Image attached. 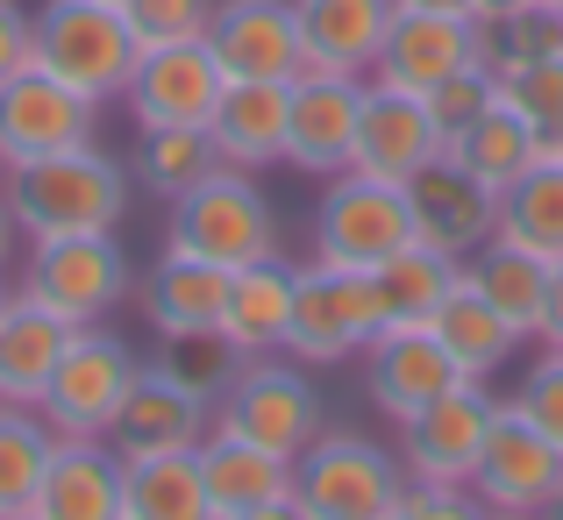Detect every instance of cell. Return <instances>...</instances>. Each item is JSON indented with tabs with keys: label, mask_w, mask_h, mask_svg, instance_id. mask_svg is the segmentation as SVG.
<instances>
[{
	"label": "cell",
	"mask_w": 563,
	"mask_h": 520,
	"mask_svg": "<svg viewBox=\"0 0 563 520\" xmlns=\"http://www.w3.org/2000/svg\"><path fill=\"white\" fill-rule=\"evenodd\" d=\"M0 200H8L14 229L29 243H51V235H114L129 214V165L108 157L100 143H79V151L36 157V165H8Z\"/></svg>",
	"instance_id": "cell-1"
},
{
	"label": "cell",
	"mask_w": 563,
	"mask_h": 520,
	"mask_svg": "<svg viewBox=\"0 0 563 520\" xmlns=\"http://www.w3.org/2000/svg\"><path fill=\"white\" fill-rule=\"evenodd\" d=\"M407 464L399 450L357 435V428H321L300 456H292V499L314 520H385L407 493Z\"/></svg>",
	"instance_id": "cell-2"
},
{
	"label": "cell",
	"mask_w": 563,
	"mask_h": 520,
	"mask_svg": "<svg viewBox=\"0 0 563 520\" xmlns=\"http://www.w3.org/2000/svg\"><path fill=\"white\" fill-rule=\"evenodd\" d=\"M36 65L51 79H65L71 93H86L93 108L129 93L143 65V43L129 29L122 8H100V0H51L36 14Z\"/></svg>",
	"instance_id": "cell-3"
},
{
	"label": "cell",
	"mask_w": 563,
	"mask_h": 520,
	"mask_svg": "<svg viewBox=\"0 0 563 520\" xmlns=\"http://www.w3.org/2000/svg\"><path fill=\"white\" fill-rule=\"evenodd\" d=\"M165 250L200 257V264H221V272L264 264V257H278V207L257 192V178H250V172L221 165L214 178H200L186 200H172Z\"/></svg>",
	"instance_id": "cell-4"
},
{
	"label": "cell",
	"mask_w": 563,
	"mask_h": 520,
	"mask_svg": "<svg viewBox=\"0 0 563 520\" xmlns=\"http://www.w3.org/2000/svg\"><path fill=\"white\" fill-rule=\"evenodd\" d=\"M214 428L221 435H243L272 456H300L307 442L329 428L321 413V392L307 378L300 356H243V370L229 378V392L214 399Z\"/></svg>",
	"instance_id": "cell-5"
},
{
	"label": "cell",
	"mask_w": 563,
	"mask_h": 520,
	"mask_svg": "<svg viewBox=\"0 0 563 520\" xmlns=\"http://www.w3.org/2000/svg\"><path fill=\"white\" fill-rule=\"evenodd\" d=\"M413 235V207H407V186H385V178H364V172H335L329 192L314 207V264L329 272H357L372 278L385 257H399Z\"/></svg>",
	"instance_id": "cell-6"
},
{
	"label": "cell",
	"mask_w": 563,
	"mask_h": 520,
	"mask_svg": "<svg viewBox=\"0 0 563 520\" xmlns=\"http://www.w3.org/2000/svg\"><path fill=\"white\" fill-rule=\"evenodd\" d=\"M14 292L43 300L71 329H100L136 292V272H129V250L114 235H51V243H29V264H22Z\"/></svg>",
	"instance_id": "cell-7"
},
{
	"label": "cell",
	"mask_w": 563,
	"mask_h": 520,
	"mask_svg": "<svg viewBox=\"0 0 563 520\" xmlns=\"http://www.w3.org/2000/svg\"><path fill=\"white\" fill-rule=\"evenodd\" d=\"M136 378H143V364H136V350H129L122 335L79 329V335H71V350H65V364H57V378L43 385L36 413L57 428V435L108 442V428H114V413L129 407Z\"/></svg>",
	"instance_id": "cell-8"
},
{
	"label": "cell",
	"mask_w": 563,
	"mask_h": 520,
	"mask_svg": "<svg viewBox=\"0 0 563 520\" xmlns=\"http://www.w3.org/2000/svg\"><path fill=\"white\" fill-rule=\"evenodd\" d=\"M493 421H499V399L485 385H456V392L428 399L413 421H399V464H407L413 485H464L478 478L485 464V442H493Z\"/></svg>",
	"instance_id": "cell-9"
},
{
	"label": "cell",
	"mask_w": 563,
	"mask_h": 520,
	"mask_svg": "<svg viewBox=\"0 0 563 520\" xmlns=\"http://www.w3.org/2000/svg\"><path fill=\"white\" fill-rule=\"evenodd\" d=\"M378 300L372 278L357 272H329V264H307L300 286H292V329H286V356H300L307 370L321 364H350L378 343Z\"/></svg>",
	"instance_id": "cell-10"
},
{
	"label": "cell",
	"mask_w": 563,
	"mask_h": 520,
	"mask_svg": "<svg viewBox=\"0 0 563 520\" xmlns=\"http://www.w3.org/2000/svg\"><path fill=\"white\" fill-rule=\"evenodd\" d=\"M464 65H493V29L471 14H435V8H399L385 29V51L372 79L399 86V93H435L442 79H456Z\"/></svg>",
	"instance_id": "cell-11"
},
{
	"label": "cell",
	"mask_w": 563,
	"mask_h": 520,
	"mask_svg": "<svg viewBox=\"0 0 563 520\" xmlns=\"http://www.w3.org/2000/svg\"><path fill=\"white\" fill-rule=\"evenodd\" d=\"M93 122H100L93 100L51 79L43 65H29L0 86V165H36V157L79 151V143H93Z\"/></svg>",
	"instance_id": "cell-12"
},
{
	"label": "cell",
	"mask_w": 563,
	"mask_h": 520,
	"mask_svg": "<svg viewBox=\"0 0 563 520\" xmlns=\"http://www.w3.org/2000/svg\"><path fill=\"white\" fill-rule=\"evenodd\" d=\"M221 86H229V71H221V57L200 43H165V51H143L136 79H129V114H136V129H207L221 108Z\"/></svg>",
	"instance_id": "cell-13"
},
{
	"label": "cell",
	"mask_w": 563,
	"mask_h": 520,
	"mask_svg": "<svg viewBox=\"0 0 563 520\" xmlns=\"http://www.w3.org/2000/svg\"><path fill=\"white\" fill-rule=\"evenodd\" d=\"M563 485V450L542 435L528 413H514L499 399V421H493V442H485V464L471 478V499L485 513H542Z\"/></svg>",
	"instance_id": "cell-14"
},
{
	"label": "cell",
	"mask_w": 563,
	"mask_h": 520,
	"mask_svg": "<svg viewBox=\"0 0 563 520\" xmlns=\"http://www.w3.org/2000/svg\"><path fill=\"white\" fill-rule=\"evenodd\" d=\"M407 207H413V235H421L428 250H442V257H456V264L499 235V192L485 186L478 172H464L450 151L428 172L407 178Z\"/></svg>",
	"instance_id": "cell-15"
},
{
	"label": "cell",
	"mask_w": 563,
	"mask_h": 520,
	"mask_svg": "<svg viewBox=\"0 0 563 520\" xmlns=\"http://www.w3.org/2000/svg\"><path fill=\"white\" fill-rule=\"evenodd\" d=\"M357 122H364V79H335V71H300L286 108V165L335 178L357 157Z\"/></svg>",
	"instance_id": "cell-16"
},
{
	"label": "cell",
	"mask_w": 563,
	"mask_h": 520,
	"mask_svg": "<svg viewBox=\"0 0 563 520\" xmlns=\"http://www.w3.org/2000/svg\"><path fill=\"white\" fill-rule=\"evenodd\" d=\"M207 51L221 57V71H229V79L292 86L307 71L300 8H292V0H221V8H214V29H207Z\"/></svg>",
	"instance_id": "cell-17"
},
{
	"label": "cell",
	"mask_w": 563,
	"mask_h": 520,
	"mask_svg": "<svg viewBox=\"0 0 563 520\" xmlns=\"http://www.w3.org/2000/svg\"><path fill=\"white\" fill-rule=\"evenodd\" d=\"M435 157H442V136H435L428 100L399 93V86H385V79H364V122H357V157H350V172L407 186V178L428 172Z\"/></svg>",
	"instance_id": "cell-18"
},
{
	"label": "cell",
	"mask_w": 563,
	"mask_h": 520,
	"mask_svg": "<svg viewBox=\"0 0 563 520\" xmlns=\"http://www.w3.org/2000/svg\"><path fill=\"white\" fill-rule=\"evenodd\" d=\"M364 356H372V407L385 413V421H413L428 399H442V392L464 385L456 356L442 350V335L428 329V321H413V329H378V343Z\"/></svg>",
	"instance_id": "cell-19"
},
{
	"label": "cell",
	"mask_w": 563,
	"mask_h": 520,
	"mask_svg": "<svg viewBox=\"0 0 563 520\" xmlns=\"http://www.w3.org/2000/svg\"><path fill=\"white\" fill-rule=\"evenodd\" d=\"M207 428H214V399L186 392L179 378H165L157 364H143V378H136V392H129V407L114 413L108 442H114V456L129 464V456L200 450V442H207Z\"/></svg>",
	"instance_id": "cell-20"
},
{
	"label": "cell",
	"mask_w": 563,
	"mask_h": 520,
	"mask_svg": "<svg viewBox=\"0 0 563 520\" xmlns=\"http://www.w3.org/2000/svg\"><path fill=\"white\" fill-rule=\"evenodd\" d=\"M300 8V51L307 71H335V79H372L385 29H393L399 0H292Z\"/></svg>",
	"instance_id": "cell-21"
},
{
	"label": "cell",
	"mask_w": 563,
	"mask_h": 520,
	"mask_svg": "<svg viewBox=\"0 0 563 520\" xmlns=\"http://www.w3.org/2000/svg\"><path fill=\"white\" fill-rule=\"evenodd\" d=\"M286 108H292V86L229 79V86H221L214 122H207L214 157L229 172H272V165H286Z\"/></svg>",
	"instance_id": "cell-22"
},
{
	"label": "cell",
	"mask_w": 563,
	"mask_h": 520,
	"mask_svg": "<svg viewBox=\"0 0 563 520\" xmlns=\"http://www.w3.org/2000/svg\"><path fill=\"white\" fill-rule=\"evenodd\" d=\"M29 513H43V520H122V456H114V442L57 435L51 471H43Z\"/></svg>",
	"instance_id": "cell-23"
},
{
	"label": "cell",
	"mask_w": 563,
	"mask_h": 520,
	"mask_svg": "<svg viewBox=\"0 0 563 520\" xmlns=\"http://www.w3.org/2000/svg\"><path fill=\"white\" fill-rule=\"evenodd\" d=\"M71 335H79V329H71V321H57L43 300L8 292V300H0V399L36 407L43 385H51L57 364H65Z\"/></svg>",
	"instance_id": "cell-24"
},
{
	"label": "cell",
	"mask_w": 563,
	"mask_h": 520,
	"mask_svg": "<svg viewBox=\"0 0 563 520\" xmlns=\"http://www.w3.org/2000/svg\"><path fill=\"white\" fill-rule=\"evenodd\" d=\"M200 478H207V507H214V520H243V513L272 507V499H292V456H272V450H257V442H243V435L207 428Z\"/></svg>",
	"instance_id": "cell-25"
},
{
	"label": "cell",
	"mask_w": 563,
	"mask_h": 520,
	"mask_svg": "<svg viewBox=\"0 0 563 520\" xmlns=\"http://www.w3.org/2000/svg\"><path fill=\"white\" fill-rule=\"evenodd\" d=\"M550 272H556L550 257L507 243V235H493L485 250H471V257H464V278L499 307V321H507L521 343H542V314H550Z\"/></svg>",
	"instance_id": "cell-26"
},
{
	"label": "cell",
	"mask_w": 563,
	"mask_h": 520,
	"mask_svg": "<svg viewBox=\"0 0 563 520\" xmlns=\"http://www.w3.org/2000/svg\"><path fill=\"white\" fill-rule=\"evenodd\" d=\"M292 272L286 257H264V264H243L229 272V300H221V335H229L243 356H278L286 350V329H292Z\"/></svg>",
	"instance_id": "cell-27"
},
{
	"label": "cell",
	"mask_w": 563,
	"mask_h": 520,
	"mask_svg": "<svg viewBox=\"0 0 563 520\" xmlns=\"http://www.w3.org/2000/svg\"><path fill=\"white\" fill-rule=\"evenodd\" d=\"M221 300H229V272H221V264H200V257H179V250H165L157 272L136 286V307L157 335L221 329Z\"/></svg>",
	"instance_id": "cell-28"
},
{
	"label": "cell",
	"mask_w": 563,
	"mask_h": 520,
	"mask_svg": "<svg viewBox=\"0 0 563 520\" xmlns=\"http://www.w3.org/2000/svg\"><path fill=\"white\" fill-rule=\"evenodd\" d=\"M428 329L442 335V350L456 356V370H464V378H478V385L493 378V370L507 364L514 350H521V335H514L507 321H499V307L485 300V292L471 286L464 272H456V286L442 292V307L428 314Z\"/></svg>",
	"instance_id": "cell-29"
},
{
	"label": "cell",
	"mask_w": 563,
	"mask_h": 520,
	"mask_svg": "<svg viewBox=\"0 0 563 520\" xmlns=\"http://www.w3.org/2000/svg\"><path fill=\"white\" fill-rule=\"evenodd\" d=\"M122 520H214L200 478V450L129 456L122 464Z\"/></svg>",
	"instance_id": "cell-30"
},
{
	"label": "cell",
	"mask_w": 563,
	"mask_h": 520,
	"mask_svg": "<svg viewBox=\"0 0 563 520\" xmlns=\"http://www.w3.org/2000/svg\"><path fill=\"white\" fill-rule=\"evenodd\" d=\"M456 272H464L456 257H442V250H428V243H407L399 257H385L372 272L378 321H385V329H413V321H428L442 307V292L456 286Z\"/></svg>",
	"instance_id": "cell-31"
},
{
	"label": "cell",
	"mask_w": 563,
	"mask_h": 520,
	"mask_svg": "<svg viewBox=\"0 0 563 520\" xmlns=\"http://www.w3.org/2000/svg\"><path fill=\"white\" fill-rule=\"evenodd\" d=\"M499 235L536 250V257H550V264H563V157L556 151L499 192Z\"/></svg>",
	"instance_id": "cell-32"
},
{
	"label": "cell",
	"mask_w": 563,
	"mask_h": 520,
	"mask_svg": "<svg viewBox=\"0 0 563 520\" xmlns=\"http://www.w3.org/2000/svg\"><path fill=\"white\" fill-rule=\"evenodd\" d=\"M550 151H556V143L542 136V129H528L521 114H514L507 100H499V108L485 114V122L471 129V136L456 143L450 157H456V165H464V172H478V178H485V186H493V192H507L514 178H521V172H536V165H542V157H550Z\"/></svg>",
	"instance_id": "cell-33"
},
{
	"label": "cell",
	"mask_w": 563,
	"mask_h": 520,
	"mask_svg": "<svg viewBox=\"0 0 563 520\" xmlns=\"http://www.w3.org/2000/svg\"><path fill=\"white\" fill-rule=\"evenodd\" d=\"M51 450H57V428L43 421L36 407L0 399V520L36 507V485H43V471H51Z\"/></svg>",
	"instance_id": "cell-34"
},
{
	"label": "cell",
	"mask_w": 563,
	"mask_h": 520,
	"mask_svg": "<svg viewBox=\"0 0 563 520\" xmlns=\"http://www.w3.org/2000/svg\"><path fill=\"white\" fill-rule=\"evenodd\" d=\"M136 186H151L157 200H186L200 178H214L221 172V157H214V136L207 129H143L136 136Z\"/></svg>",
	"instance_id": "cell-35"
},
{
	"label": "cell",
	"mask_w": 563,
	"mask_h": 520,
	"mask_svg": "<svg viewBox=\"0 0 563 520\" xmlns=\"http://www.w3.org/2000/svg\"><path fill=\"white\" fill-rule=\"evenodd\" d=\"M499 71V100H507L514 114H521L528 129H542V136H563V51L556 57H507Z\"/></svg>",
	"instance_id": "cell-36"
},
{
	"label": "cell",
	"mask_w": 563,
	"mask_h": 520,
	"mask_svg": "<svg viewBox=\"0 0 563 520\" xmlns=\"http://www.w3.org/2000/svg\"><path fill=\"white\" fill-rule=\"evenodd\" d=\"M157 370H165V378H179L186 392H200V399H221V392H229V378L243 370V350H235L221 329L165 335V350H157Z\"/></svg>",
	"instance_id": "cell-37"
},
{
	"label": "cell",
	"mask_w": 563,
	"mask_h": 520,
	"mask_svg": "<svg viewBox=\"0 0 563 520\" xmlns=\"http://www.w3.org/2000/svg\"><path fill=\"white\" fill-rule=\"evenodd\" d=\"M493 108H499V71L493 65H464L456 79H442L435 93H428V114H435L442 151H456V143H464Z\"/></svg>",
	"instance_id": "cell-38"
},
{
	"label": "cell",
	"mask_w": 563,
	"mask_h": 520,
	"mask_svg": "<svg viewBox=\"0 0 563 520\" xmlns=\"http://www.w3.org/2000/svg\"><path fill=\"white\" fill-rule=\"evenodd\" d=\"M221 0H122L129 29H136L143 51H165V43H200L214 29Z\"/></svg>",
	"instance_id": "cell-39"
},
{
	"label": "cell",
	"mask_w": 563,
	"mask_h": 520,
	"mask_svg": "<svg viewBox=\"0 0 563 520\" xmlns=\"http://www.w3.org/2000/svg\"><path fill=\"white\" fill-rule=\"evenodd\" d=\"M556 51H563V8H550V0H528L521 14H507L493 29V65H507V57H556Z\"/></svg>",
	"instance_id": "cell-40"
},
{
	"label": "cell",
	"mask_w": 563,
	"mask_h": 520,
	"mask_svg": "<svg viewBox=\"0 0 563 520\" xmlns=\"http://www.w3.org/2000/svg\"><path fill=\"white\" fill-rule=\"evenodd\" d=\"M514 413H528V421L542 428V435L563 450V350H542L536 364H528V378L514 385V399H507Z\"/></svg>",
	"instance_id": "cell-41"
},
{
	"label": "cell",
	"mask_w": 563,
	"mask_h": 520,
	"mask_svg": "<svg viewBox=\"0 0 563 520\" xmlns=\"http://www.w3.org/2000/svg\"><path fill=\"white\" fill-rule=\"evenodd\" d=\"M385 520H485V507L464 493V485H407Z\"/></svg>",
	"instance_id": "cell-42"
},
{
	"label": "cell",
	"mask_w": 563,
	"mask_h": 520,
	"mask_svg": "<svg viewBox=\"0 0 563 520\" xmlns=\"http://www.w3.org/2000/svg\"><path fill=\"white\" fill-rule=\"evenodd\" d=\"M36 65V14H22L14 0H0V86L14 79V71Z\"/></svg>",
	"instance_id": "cell-43"
},
{
	"label": "cell",
	"mask_w": 563,
	"mask_h": 520,
	"mask_svg": "<svg viewBox=\"0 0 563 520\" xmlns=\"http://www.w3.org/2000/svg\"><path fill=\"white\" fill-rule=\"evenodd\" d=\"M542 350H563V264L550 272V314H542Z\"/></svg>",
	"instance_id": "cell-44"
},
{
	"label": "cell",
	"mask_w": 563,
	"mask_h": 520,
	"mask_svg": "<svg viewBox=\"0 0 563 520\" xmlns=\"http://www.w3.org/2000/svg\"><path fill=\"white\" fill-rule=\"evenodd\" d=\"M528 0H471V22H485V29H499L507 14H521Z\"/></svg>",
	"instance_id": "cell-45"
},
{
	"label": "cell",
	"mask_w": 563,
	"mask_h": 520,
	"mask_svg": "<svg viewBox=\"0 0 563 520\" xmlns=\"http://www.w3.org/2000/svg\"><path fill=\"white\" fill-rule=\"evenodd\" d=\"M243 520H314L300 507V499H272V507H257V513H243Z\"/></svg>",
	"instance_id": "cell-46"
},
{
	"label": "cell",
	"mask_w": 563,
	"mask_h": 520,
	"mask_svg": "<svg viewBox=\"0 0 563 520\" xmlns=\"http://www.w3.org/2000/svg\"><path fill=\"white\" fill-rule=\"evenodd\" d=\"M8 257H14V214H8V200H0V278H8Z\"/></svg>",
	"instance_id": "cell-47"
},
{
	"label": "cell",
	"mask_w": 563,
	"mask_h": 520,
	"mask_svg": "<svg viewBox=\"0 0 563 520\" xmlns=\"http://www.w3.org/2000/svg\"><path fill=\"white\" fill-rule=\"evenodd\" d=\"M399 8H435V14H471V0H399Z\"/></svg>",
	"instance_id": "cell-48"
},
{
	"label": "cell",
	"mask_w": 563,
	"mask_h": 520,
	"mask_svg": "<svg viewBox=\"0 0 563 520\" xmlns=\"http://www.w3.org/2000/svg\"><path fill=\"white\" fill-rule=\"evenodd\" d=\"M536 520H563V485H556V499H550V507H542Z\"/></svg>",
	"instance_id": "cell-49"
},
{
	"label": "cell",
	"mask_w": 563,
	"mask_h": 520,
	"mask_svg": "<svg viewBox=\"0 0 563 520\" xmlns=\"http://www.w3.org/2000/svg\"><path fill=\"white\" fill-rule=\"evenodd\" d=\"M485 520H536V513H485Z\"/></svg>",
	"instance_id": "cell-50"
},
{
	"label": "cell",
	"mask_w": 563,
	"mask_h": 520,
	"mask_svg": "<svg viewBox=\"0 0 563 520\" xmlns=\"http://www.w3.org/2000/svg\"><path fill=\"white\" fill-rule=\"evenodd\" d=\"M14 520H43V513H14Z\"/></svg>",
	"instance_id": "cell-51"
},
{
	"label": "cell",
	"mask_w": 563,
	"mask_h": 520,
	"mask_svg": "<svg viewBox=\"0 0 563 520\" xmlns=\"http://www.w3.org/2000/svg\"><path fill=\"white\" fill-rule=\"evenodd\" d=\"M100 8H122V0H100Z\"/></svg>",
	"instance_id": "cell-52"
},
{
	"label": "cell",
	"mask_w": 563,
	"mask_h": 520,
	"mask_svg": "<svg viewBox=\"0 0 563 520\" xmlns=\"http://www.w3.org/2000/svg\"><path fill=\"white\" fill-rule=\"evenodd\" d=\"M556 157H563V136H556Z\"/></svg>",
	"instance_id": "cell-53"
},
{
	"label": "cell",
	"mask_w": 563,
	"mask_h": 520,
	"mask_svg": "<svg viewBox=\"0 0 563 520\" xmlns=\"http://www.w3.org/2000/svg\"><path fill=\"white\" fill-rule=\"evenodd\" d=\"M0 300H8V286H0Z\"/></svg>",
	"instance_id": "cell-54"
},
{
	"label": "cell",
	"mask_w": 563,
	"mask_h": 520,
	"mask_svg": "<svg viewBox=\"0 0 563 520\" xmlns=\"http://www.w3.org/2000/svg\"><path fill=\"white\" fill-rule=\"evenodd\" d=\"M550 8H563V0H550Z\"/></svg>",
	"instance_id": "cell-55"
},
{
	"label": "cell",
	"mask_w": 563,
	"mask_h": 520,
	"mask_svg": "<svg viewBox=\"0 0 563 520\" xmlns=\"http://www.w3.org/2000/svg\"><path fill=\"white\" fill-rule=\"evenodd\" d=\"M0 178H8V165H0Z\"/></svg>",
	"instance_id": "cell-56"
}]
</instances>
